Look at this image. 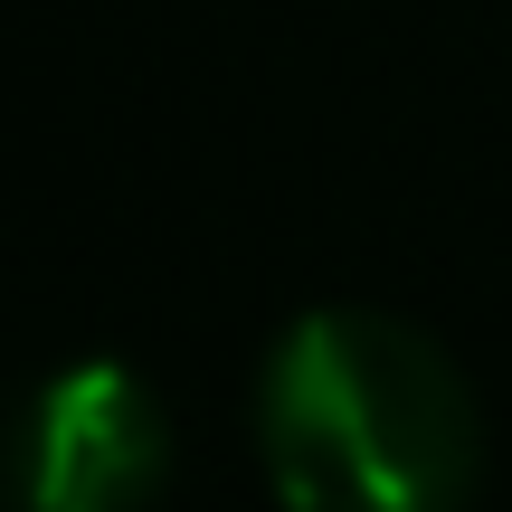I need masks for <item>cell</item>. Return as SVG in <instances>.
<instances>
[{"label": "cell", "instance_id": "2", "mask_svg": "<svg viewBox=\"0 0 512 512\" xmlns=\"http://www.w3.org/2000/svg\"><path fill=\"white\" fill-rule=\"evenodd\" d=\"M171 475V418L124 361H67L0 418L10 512H152Z\"/></svg>", "mask_w": 512, "mask_h": 512}, {"label": "cell", "instance_id": "1", "mask_svg": "<svg viewBox=\"0 0 512 512\" xmlns=\"http://www.w3.org/2000/svg\"><path fill=\"white\" fill-rule=\"evenodd\" d=\"M256 456L285 512H465L484 484V408L437 332L323 304L256 370Z\"/></svg>", "mask_w": 512, "mask_h": 512}]
</instances>
